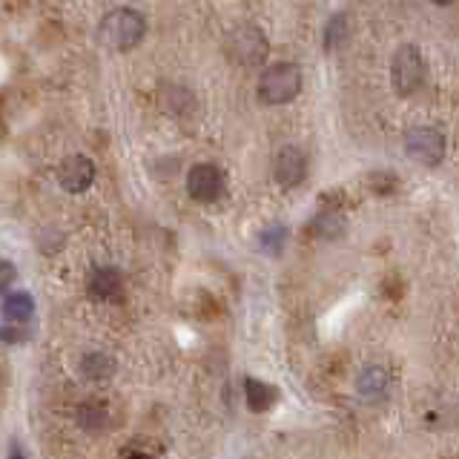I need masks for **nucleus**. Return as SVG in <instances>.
Returning a JSON list of instances; mask_svg holds the SVG:
<instances>
[{
    "instance_id": "obj_14",
    "label": "nucleus",
    "mask_w": 459,
    "mask_h": 459,
    "mask_svg": "<svg viewBox=\"0 0 459 459\" xmlns=\"http://www.w3.org/2000/svg\"><path fill=\"white\" fill-rule=\"evenodd\" d=\"M344 35H348V21H344V14H336V18L330 21L327 29H325V47L336 49L339 43L344 40Z\"/></svg>"
},
{
    "instance_id": "obj_6",
    "label": "nucleus",
    "mask_w": 459,
    "mask_h": 459,
    "mask_svg": "<svg viewBox=\"0 0 459 459\" xmlns=\"http://www.w3.org/2000/svg\"><path fill=\"white\" fill-rule=\"evenodd\" d=\"M186 193L198 204H210L224 193V176L219 167L212 164H195L186 172Z\"/></svg>"
},
{
    "instance_id": "obj_5",
    "label": "nucleus",
    "mask_w": 459,
    "mask_h": 459,
    "mask_svg": "<svg viewBox=\"0 0 459 459\" xmlns=\"http://www.w3.org/2000/svg\"><path fill=\"white\" fill-rule=\"evenodd\" d=\"M405 150L420 164L434 167L442 161V155H445V135L434 126H416L405 135Z\"/></svg>"
},
{
    "instance_id": "obj_11",
    "label": "nucleus",
    "mask_w": 459,
    "mask_h": 459,
    "mask_svg": "<svg viewBox=\"0 0 459 459\" xmlns=\"http://www.w3.org/2000/svg\"><path fill=\"white\" fill-rule=\"evenodd\" d=\"M356 391L362 394L365 399H379L387 391V373H385V368H379V365L365 368L362 373H359V379H356Z\"/></svg>"
},
{
    "instance_id": "obj_19",
    "label": "nucleus",
    "mask_w": 459,
    "mask_h": 459,
    "mask_svg": "<svg viewBox=\"0 0 459 459\" xmlns=\"http://www.w3.org/2000/svg\"><path fill=\"white\" fill-rule=\"evenodd\" d=\"M126 459H152V456H147V454H133V456H126Z\"/></svg>"
},
{
    "instance_id": "obj_10",
    "label": "nucleus",
    "mask_w": 459,
    "mask_h": 459,
    "mask_svg": "<svg viewBox=\"0 0 459 459\" xmlns=\"http://www.w3.org/2000/svg\"><path fill=\"white\" fill-rule=\"evenodd\" d=\"M121 290V276L115 267H95L92 276H90V296L100 299V301H109L115 299Z\"/></svg>"
},
{
    "instance_id": "obj_21",
    "label": "nucleus",
    "mask_w": 459,
    "mask_h": 459,
    "mask_svg": "<svg viewBox=\"0 0 459 459\" xmlns=\"http://www.w3.org/2000/svg\"><path fill=\"white\" fill-rule=\"evenodd\" d=\"M451 459H459V456H451Z\"/></svg>"
},
{
    "instance_id": "obj_16",
    "label": "nucleus",
    "mask_w": 459,
    "mask_h": 459,
    "mask_svg": "<svg viewBox=\"0 0 459 459\" xmlns=\"http://www.w3.org/2000/svg\"><path fill=\"white\" fill-rule=\"evenodd\" d=\"M284 238H287L284 227H273V230H267V233H264L262 244L267 247V253H279V250H281V244H284Z\"/></svg>"
},
{
    "instance_id": "obj_7",
    "label": "nucleus",
    "mask_w": 459,
    "mask_h": 459,
    "mask_svg": "<svg viewBox=\"0 0 459 459\" xmlns=\"http://www.w3.org/2000/svg\"><path fill=\"white\" fill-rule=\"evenodd\" d=\"M57 181H61L66 193L90 190L95 181V164L86 155H69L66 161L57 167Z\"/></svg>"
},
{
    "instance_id": "obj_20",
    "label": "nucleus",
    "mask_w": 459,
    "mask_h": 459,
    "mask_svg": "<svg viewBox=\"0 0 459 459\" xmlns=\"http://www.w3.org/2000/svg\"><path fill=\"white\" fill-rule=\"evenodd\" d=\"M434 4H439V6H445V4H451V0H434Z\"/></svg>"
},
{
    "instance_id": "obj_13",
    "label": "nucleus",
    "mask_w": 459,
    "mask_h": 459,
    "mask_svg": "<svg viewBox=\"0 0 459 459\" xmlns=\"http://www.w3.org/2000/svg\"><path fill=\"white\" fill-rule=\"evenodd\" d=\"M81 370H83L86 379H107L115 370V362L107 353H86L83 362H81Z\"/></svg>"
},
{
    "instance_id": "obj_9",
    "label": "nucleus",
    "mask_w": 459,
    "mask_h": 459,
    "mask_svg": "<svg viewBox=\"0 0 459 459\" xmlns=\"http://www.w3.org/2000/svg\"><path fill=\"white\" fill-rule=\"evenodd\" d=\"M273 172H276V181L281 186H296L305 181L307 176V158L299 147H281L276 155V164H273Z\"/></svg>"
},
{
    "instance_id": "obj_4",
    "label": "nucleus",
    "mask_w": 459,
    "mask_h": 459,
    "mask_svg": "<svg viewBox=\"0 0 459 459\" xmlns=\"http://www.w3.org/2000/svg\"><path fill=\"white\" fill-rule=\"evenodd\" d=\"M394 86L399 95H413L425 81V57L416 47H402L391 64Z\"/></svg>"
},
{
    "instance_id": "obj_8",
    "label": "nucleus",
    "mask_w": 459,
    "mask_h": 459,
    "mask_svg": "<svg viewBox=\"0 0 459 459\" xmlns=\"http://www.w3.org/2000/svg\"><path fill=\"white\" fill-rule=\"evenodd\" d=\"M230 49H233V55L241 64H258L267 55V40L255 26H241L230 38Z\"/></svg>"
},
{
    "instance_id": "obj_17",
    "label": "nucleus",
    "mask_w": 459,
    "mask_h": 459,
    "mask_svg": "<svg viewBox=\"0 0 459 459\" xmlns=\"http://www.w3.org/2000/svg\"><path fill=\"white\" fill-rule=\"evenodd\" d=\"M14 279V270H12V264L9 262H4V287H9V281Z\"/></svg>"
},
{
    "instance_id": "obj_3",
    "label": "nucleus",
    "mask_w": 459,
    "mask_h": 459,
    "mask_svg": "<svg viewBox=\"0 0 459 459\" xmlns=\"http://www.w3.org/2000/svg\"><path fill=\"white\" fill-rule=\"evenodd\" d=\"M35 316V299L26 290H14L4 296V339L9 344L23 342L29 336V330H23V325L32 322Z\"/></svg>"
},
{
    "instance_id": "obj_15",
    "label": "nucleus",
    "mask_w": 459,
    "mask_h": 459,
    "mask_svg": "<svg viewBox=\"0 0 459 459\" xmlns=\"http://www.w3.org/2000/svg\"><path fill=\"white\" fill-rule=\"evenodd\" d=\"M78 413H81V425L86 430H100L107 425V411L98 408V405H83Z\"/></svg>"
},
{
    "instance_id": "obj_1",
    "label": "nucleus",
    "mask_w": 459,
    "mask_h": 459,
    "mask_svg": "<svg viewBox=\"0 0 459 459\" xmlns=\"http://www.w3.org/2000/svg\"><path fill=\"white\" fill-rule=\"evenodd\" d=\"M143 35H147V21H143V14L135 9H115V12L104 14V21L98 26L100 43L109 49H118V52L138 47Z\"/></svg>"
},
{
    "instance_id": "obj_2",
    "label": "nucleus",
    "mask_w": 459,
    "mask_h": 459,
    "mask_svg": "<svg viewBox=\"0 0 459 459\" xmlns=\"http://www.w3.org/2000/svg\"><path fill=\"white\" fill-rule=\"evenodd\" d=\"M299 90H301V72L290 61L270 64L262 72V78H258V98L270 107L290 104V100L299 95Z\"/></svg>"
},
{
    "instance_id": "obj_12",
    "label": "nucleus",
    "mask_w": 459,
    "mask_h": 459,
    "mask_svg": "<svg viewBox=\"0 0 459 459\" xmlns=\"http://www.w3.org/2000/svg\"><path fill=\"white\" fill-rule=\"evenodd\" d=\"M244 391H247V408L253 413H264L273 408V402L279 399V391L276 387H270L264 382H258V379H247L244 382Z\"/></svg>"
},
{
    "instance_id": "obj_18",
    "label": "nucleus",
    "mask_w": 459,
    "mask_h": 459,
    "mask_svg": "<svg viewBox=\"0 0 459 459\" xmlns=\"http://www.w3.org/2000/svg\"><path fill=\"white\" fill-rule=\"evenodd\" d=\"M9 459H26V454L18 448V445H12V448H9Z\"/></svg>"
}]
</instances>
